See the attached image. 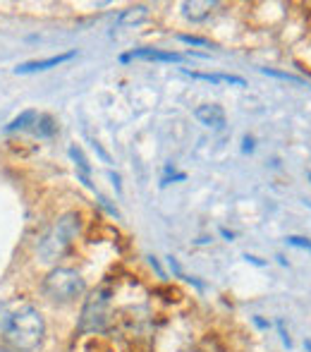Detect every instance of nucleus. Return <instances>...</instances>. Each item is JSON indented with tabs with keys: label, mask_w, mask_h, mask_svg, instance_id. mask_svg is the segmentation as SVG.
Segmentation results:
<instances>
[{
	"label": "nucleus",
	"mask_w": 311,
	"mask_h": 352,
	"mask_svg": "<svg viewBox=\"0 0 311 352\" xmlns=\"http://www.w3.org/2000/svg\"><path fill=\"white\" fill-rule=\"evenodd\" d=\"M2 333L7 338V343L12 345V350L34 352L46 338V321L36 307L24 304L10 314Z\"/></svg>",
	"instance_id": "1"
},
{
	"label": "nucleus",
	"mask_w": 311,
	"mask_h": 352,
	"mask_svg": "<svg viewBox=\"0 0 311 352\" xmlns=\"http://www.w3.org/2000/svg\"><path fill=\"white\" fill-rule=\"evenodd\" d=\"M79 228H82L79 213H65V216H60L48 228V233L41 237V242H38V257H41V261L55 264L67 252V247L72 244L74 237L79 235Z\"/></svg>",
	"instance_id": "2"
},
{
	"label": "nucleus",
	"mask_w": 311,
	"mask_h": 352,
	"mask_svg": "<svg viewBox=\"0 0 311 352\" xmlns=\"http://www.w3.org/2000/svg\"><path fill=\"white\" fill-rule=\"evenodd\" d=\"M84 293H86V283L74 268L57 266L43 278V295L55 304H72Z\"/></svg>",
	"instance_id": "3"
},
{
	"label": "nucleus",
	"mask_w": 311,
	"mask_h": 352,
	"mask_svg": "<svg viewBox=\"0 0 311 352\" xmlns=\"http://www.w3.org/2000/svg\"><path fill=\"white\" fill-rule=\"evenodd\" d=\"M108 307L110 290L108 288H96L84 302V309H82V316H79V331L82 333L103 331L106 323H108Z\"/></svg>",
	"instance_id": "4"
},
{
	"label": "nucleus",
	"mask_w": 311,
	"mask_h": 352,
	"mask_svg": "<svg viewBox=\"0 0 311 352\" xmlns=\"http://www.w3.org/2000/svg\"><path fill=\"white\" fill-rule=\"evenodd\" d=\"M77 58L74 51H67V53H60V56H53V58H43V60H29V62H22L19 67H15L17 74H31V72H43V70H51V67H57L67 60Z\"/></svg>",
	"instance_id": "5"
},
{
	"label": "nucleus",
	"mask_w": 311,
	"mask_h": 352,
	"mask_svg": "<svg viewBox=\"0 0 311 352\" xmlns=\"http://www.w3.org/2000/svg\"><path fill=\"white\" fill-rule=\"evenodd\" d=\"M194 117L201 122L203 127H211V130H220L225 125V111L220 108L218 103H201L194 108Z\"/></svg>",
	"instance_id": "6"
},
{
	"label": "nucleus",
	"mask_w": 311,
	"mask_h": 352,
	"mask_svg": "<svg viewBox=\"0 0 311 352\" xmlns=\"http://www.w3.org/2000/svg\"><path fill=\"white\" fill-rule=\"evenodd\" d=\"M129 60H158V62H182V53H168V51H156V48H139L125 53L120 58V62H129Z\"/></svg>",
	"instance_id": "7"
},
{
	"label": "nucleus",
	"mask_w": 311,
	"mask_h": 352,
	"mask_svg": "<svg viewBox=\"0 0 311 352\" xmlns=\"http://www.w3.org/2000/svg\"><path fill=\"white\" fill-rule=\"evenodd\" d=\"M218 2L213 0H192V2H182V15L189 22H203V19L211 15V10L216 7Z\"/></svg>",
	"instance_id": "8"
},
{
	"label": "nucleus",
	"mask_w": 311,
	"mask_h": 352,
	"mask_svg": "<svg viewBox=\"0 0 311 352\" xmlns=\"http://www.w3.org/2000/svg\"><path fill=\"white\" fill-rule=\"evenodd\" d=\"M189 77H194V79H203V82H211V84H220V82H225V84H235V87H247V82L242 79V77H235V74H203V72H189Z\"/></svg>",
	"instance_id": "9"
},
{
	"label": "nucleus",
	"mask_w": 311,
	"mask_h": 352,
	"mask_svg": "<svg viewBox=\"0 0 311 352\" xmlns=\"http://www.w3.org/2000/svg\"><path fill=\"white\" fill-rule=\"evenodd\" d=\"M31 132L36 137H53L55 132H57V125H55V120L51 115H38L36 122L31 125Z\"/></svg>",
	"instance_id": "10"
},
{
	"label": "nucleus",
	"mask_w": 311,
	"mask_h": 352,
	"mask_svg": "<svg viewBox=\"0 0 311 352\" xmlns=\"http://www.w3.org/2000/svg\"><path fill=\"white\" fill-rule=\"evenodd\" d=\"M148 17V7L146 5H137V7H129L122 12V17H120V27H129V24H139V22H144Z\"/></svg>",
	"instance_id": "11"
},
{
	"label": "nucleus",
	"mask_w": 311,
	"mask_h": 352,
	"mask_svg": "<svg viewBox=\"0 0 311 352\" xmlns=\"http://www.w3.org/2000/svg\"><path fill=\"white\" fill-rule=\"evenodd\" d=\"M36 113L34 111H24L22 113V115H17V117H15V120H12V122H10V125H7V127H5V132H17V130H31V125H34V122H36Z\"/></svg>",
	"instance_id": "12"
},
{
	"label": "nucleus",
	"mask_w": 311,
	"mask_h": 352,
	"mask_svg": "<svg viewBox=\"0 0 311 352\" xmlns=\"http://www.w3.org/2000/svg\"><path fill=\"white\" fill-rule=\"evenodd\" d=\"M70 156L74 158V163L79 166V173H82V175H89V170H91V168H89V163H86L84 153H82L77 147H70Z\"/></svg>",
	"instance_id": "13"
},
{
	"label": "nucleus",
	"mask_w": 311,
	"mask_h": 352,
	"mask_svg": "<svg viewBox=\"0 0 311 352\" xmlns=\"http://www.w3.org/2000/svg\"><path fill=\"white\" fill-rule=\"evenodd\" d=\"M180 41H184V43H189V46H201V48H208L211 43L206 41V38H201V36H189V34H180Z\"/></svg>",
	"instance_id": "14"
},
{
	"label": "nucleus",
	"mask_w": 311,
	"mask_h": 352,
	"mask_svg": "<svg viewBox=\"0 0 311 352\" xmlns=\"http://www.w3.org/2000/svg\"><path fill=\"white\" fill-rule=\"evenodd\" d=\"M287 244H292V247H302V249H309V252H311V240H307V237L290 235V237H287Z\"/></svg>",
	"instance_id": "15"
},
{
	"label": "nucleus",
	"mask_w": 311,
	"mask_h": 352,
	"mask_svg": "<svg viewBox=\"0 0 311 352\" xmlns=\"http://www.w3.org/2000/svg\"><path fill=\"white\" fill-rule=\"evenodd\" d=\"M263 74L280 77V79H287V82H299V79H297V77H292V74H287V72H275V70H268V67H263Z\"/></svg>",
	"instance_id": "16"
},
{
	"label": "nucleus",
	"mask_w": 311,
	"mask_h": 352,
	"mask_svg": "<svg viewBox=\"0 0 311 352\" xmlns=\"http://www.w3.org/2000/svg\"><path fill=\"white\" fill-rule=\"evenodd\" d=\"M151 266H153V268H156V273H158V276H161V278H165V273H163V268H161V264H158V259H156V257H151Z\"/></svg>",
	"instance_id": "17"
},
{
	"label": "nucleus",
	"mask_w": 311,
	"mask_h": 352,
	"mask_svg": "<svg viewBox=\"0 0 311 352\" xmlns=\"http://www.w3.org/2000/svg\"><path fill=\"white\" fill-rule=\"evenodd\" d=\"M244 151H254V139L252 137H244Z\"/></svg>",
	"instance_id": "18"
},
{
	"label": "nucleus",
	"mask_w": 311,
	"mask_h": 352,
	"mask_svg": "<svg viewBox=\"0 0 311 352\" xmlns=\"http://www.w3.org/2000/svg\"><path fill=\"white\" fill-rule=\"evenodd\" d=\"M244 259H247V261H252V264H256V266H266V261L256 259V257H249V254H247V257H244Z\"/></svg>",
	"instance_id": "19"
},
{
	"label": "nucleus",
	"mask_w": 311,
	"mask_h": 352,
	"mask_svg": "<svg viewBox=\"0 0 311 352\" xmlns=\"http://www.w3.org/2000/svg\"><path fill=\"white\" fill-rule=\"evenodd\" d=\"M256 326H261V328H268V323H266L263 319H256Z\"/></svg>",
	"instance_id": "20"
},
{
	"label": "nucleus",
	"mask_w": 311,
	"mask_h": 352,
	"mask_svg": "<svg viewBox=\"0 0 311 352\" xmlns=\"http://www.w3.org/2000/svg\"><path fill=\"white\" fill-rule=\"evenodd\" d=\"M304 348H307V350L311 352V340H304Z\"/></svg>",
	"instance_id": "21"
},
{
	"label": "nucleus",
	"mask_w": 311,
	"mask_h": 352,
	"mask_svg": "<svg viewBox=\"0 0 311 352\" xmlns=\"http://www.w3.org/2000/svg\"><path fill=\"white\" fill-rule=\"evenodd\" d=\"M0 352H15V350H10V348H0Z\"/></svg>",
	"instance_id": "22"
},
{
	"label": "nucleus",
	"mask_w": 311,
	"mask_h": 352,
	"mask_svg": "<svg viewBox=\"0 0 311 352\" xmlns=\"http://www.w3.org/2000/svg\"><path fill=\"white\" fill-rule=\"evenodd\" d=\"M309 206H311V202H309Z\"/></svg>",
	"instance_id": "23"
}]
</instances>
